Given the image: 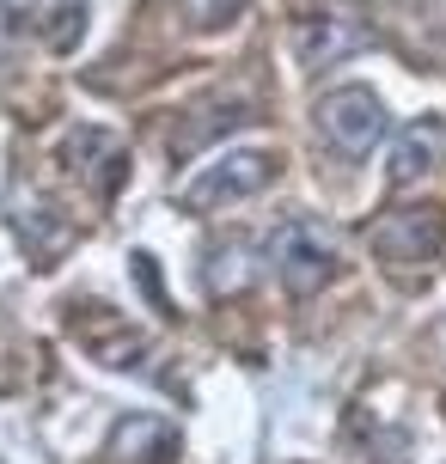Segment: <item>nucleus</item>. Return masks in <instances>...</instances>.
<instances>
[{"instance_id":"obj_3","label":"nucleus","mask_w":446,"mask_h":464,"mask_svg":"<svg viewBox=\"0 0 446 464\" xmlns=\"http://www.w3.org/2000/svg\"><path fill=\"white\" fill-rule=\"evenodd\" d=\"M276 171H282L276 153L238 147V153H227V160H214L202 178H189L184 208L189 214H220V208H233V202H251V196H263V189L276 184Z\"/></svg>"},{"instance_id":"obj_4","label":"nucleus","mask_w":446,"mask_h":464,"mask_svg":"<svg viewBox=\"0 0 446 464\" xmlns=\"http://www.w3.org/2000/svg\"><path fill=\"white\" fill-rule=\"evenodd\" d=\"M68 318H73V343L86 348L92 361H104V367H135V361H147L141 324H135V318H122L117 305L86 300V305H73Z\"/></svg>"},{"instance_id":"obj_9","label":"nucleus","mask_w":446,"mask_h":464,"mask_svg":"<svg viewBox=\"0 0 446 464\" xmlns=\"http://www.w3.org/2000/svg\"><path fill=\"white\" fill-rule=\"evenodd\" d=\"M441 160H446V129L422 116V122H410L403 135H392V165H385V171H392V184H422Z\"/></svg>"},{"instance_id":"obj_6","label":"nucleus","mask_w":446,"mask_h":464,"mask_svg":"<svg viewBox=\"0 0 446 464\" xmlns=\"http://www.w3.org/2000/svg\"><path fill=\"white\" fill-rule=\"evenodd\" d=\"M238 122H251V98H233V92L196 98V104H189V111L171 122V153H178V160H189V153H202L208 140L233 135Z\"/></svg>"},{"instance_id":"obj_12","label":"nucleus","mask_w":446,"mask_h":464,"mask_svg":"<svg viewBox=\"0 0 446 464\" xmlns=\"http://www.w3.org/2000/svg\"><path fill=\"white\" fill-rule=\"evenodd\" d=\"M251 269H257V251H251L245 238H220L208 251V263H202V281H208L214 300H227V294H238V287L251 281Z\"/></svg>"},{"instance_id":"obj_14","label":"nucleus","mask_w":446,"mask_h":464,"mask_svg":"<svg viewBox=\"0 0 446 464\" xmlns=\"http://www.w3.org/2000/svg\"><path fill=\"white\" fill-rule=\"evenodd\" d=\"M245 13V0H184V24L189 31H220Z\"/></svg>"},{"instance_id":"obj_7","label":"nucleus","mask_w":446,"mask_h":464,"mask_svg":"<svg viewBox=\"0 0 446 464\" xmlns=\"http://www.w3.org/2000/svg\"><path fill=\"white\" fill-rule=\"evenodd\" d=\"M367 44H373V37H367V24H361V19H336V13H325V19H300V24H294V49H300L305 68L349 62V55H361Z\"/></svg>"},{"instance_id":"obj_1","label":"nucleus","mask_w":446,"mask_h":464,"mask_svg":"<svg viewBox=\"0 0 446 464\" xmlns=\"http://www.w3.org/2000/svg\"><path fill=\"white\" fill-rule=\"evenodd\" d=\"M263 263H269V276L282 281L294 300H305V294H318V287L336 276V238H330V227L294 214V220H282V227H269Z\"/></svg>"},{"instance_id":"obj_5","label":"nucleus","mask_w":446,"mask_h":464,"mask_svg":"<svg viewBox=\"0 0 446 464\" xmlns=\"http://www.w3.org/2000/svg\"><path fill=\"white\" fill-rule=\"evenodd\" d=\"M373 251L385 263H434L446 251V214L441 208H392L373 220Z\"/></svg>"},{"instance_id":"obj_11","label":"nucleus","mask_w":446,"mask_h":464,"mask_svg":"<svg viewBox=\"0 0 446 464\" xmlns=\"http://www.w3.org/2000/svg\"><path fill=\"white\" fill-rule=\"evenodd\" d=\"M122 464H171L178 459V428L160 416H129L117 421V440H111Z\"/></svg>"},{"instance_id":"obj_10","label":"nucleus","mask_w":446,"mask_h":464,"mask_svg":"<svg viewBox=\"0 0 446 464\" xmlns=\"http://www.w3.org/2000/svg\"><path fill=\"white\" fill-rule=\"evenodd\" d=\"M13 220H19V232H24V251L37 256V263H55V256L68 251V214L55 208V202H49V196H37V202H31V196H13Z\"/></svg>"},{"instance_id":"obj_15","label":"nucleus","mask_w":446,"mask_h":464,"mask_svg":"<svg viewBox=\"0 0 446 464\" xmlns=\"http://www.w3.org/2000/svg\"><path fill=\"white\" fill-rule=\"evenodd\" d=\"M0 13H6V24H24L37 13V0H0Z\"/></svg>"},{"instance_id":"obj_8","label":"nucleus","mask_w":446,"mask_h":464,"mask_svg":"<svg viewBox=\"0 0 446 464\" xmlns=\"http://www.w3.org/2000/svg\"><path fill=\"white\" fill-rule=\"evenodd\" d=\"M62 165H68L73 178H86V184H98V196H117L122 184V140L111 135V129H73L68 147H62Z\"/></svg>"},{"instance_id":"obj_2","label":"nucleus","mask_w":446,"mask_h":464,"mask_svg":"<svg viewBox=\"0 0 446 464\" xmlns=\"http://www.w3.org/2000/svg\"><path fill=\"white\" fill-rule=\"evenodd\" d=\"M312 122H318L325 147H330V153H343V160H367L379 140H385V129H392V116H385L379 92H367V86H336L330 98H318Z\"/></svg>"},{"instance_id":"obj_13","label":"nucleus","mask_w":446,"mask_h":464,"mask_svg":"<svg viewBox=\"0 0 446 464\" xmlns=\"http://www.w3.org/2000/svg\"><path fill=\"white\" fill-rule=\"evenodd\" d=\"M44 37H49V49H55V55H68V49L86 37V6H80V0L55 6V13H49V24H44Z\"/></svg>"}]
</instances>
